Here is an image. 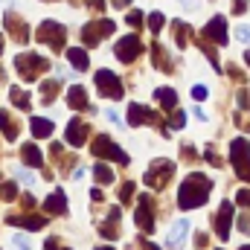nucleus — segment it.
<instances>
[{
  "instance_id": "obj_1",
  "label": "nucleus",
  "mask_w": 250,
  "mask_h": 250,
  "mask_svg": "<svg viewBox=\"0 0 250 250\" xmlns=\"http://www.w3.org/2000/svg\"><path fill=\"white\" fill-rule=\"evenodd\" d=\"M212 192V181L201 172H189L184 178V184L178 189V207L181 209H195V207H204L207 198Z\"/></svg>"
},
{
  "instance_id": "obj_2",
  "label": "nucleus",
  "mask_w": 250,
  "mask_h": 250,
  "mask_svg": "<svg viewBox=\"0 0 250 250\" xmlns=\"http://www.w3.org/2000/svg\"><path fill=\"white\" fill-rule=\"evenodd\" d=\"M15 70L21 73L23 82H35L41 73L50 70V62L44 56H35V53H21V56H15Z\"/></svg>"
},
{
  "instance_id": "obj_3",
  "label": "nucleus",
  "mask_w": 250,
  "mask_h": 250,
  "mask_svg": "<svg viewBox=\"0 0 250 250\" xmlns=\"http://www.w3.org/2000/svg\"><path fill=\"white\" fill-rule=\"evenodd\" d=\"M230 163H233L236 175L250 184V143L245 137H236L230 143Z\"/></svg>"
},
{
  "instance_id": "obj_4",
  "label": "nucleus",
  "mask_w": 250,
  "mask_h": 250,
  "mask_svg": "<svg viewBox=\"0 0 250 250\" xmlns=\"http://www.w3.org/2000/svg\"><path fill=\"white\" fill-rule=\"evenodd\" d=\"M35 38L41 41V44H47L50 50H64V41H67V29H64L62 23H56V21H44L41 26H38V32H35Z\"/></svg>"
},
{
  "instance_id": "obj_5",
  "label": "nucleus",
  "mask_w": 250,
  "mask_h": 250,
  "mask_svg": "<svg viewBox=\"0 0 250 250\" xmlns=\"http://www.w3.org/2000/svg\"><path fill=\"white\" fill-rule=\"evenodd\" d=\"M96 90H99V96H105V99H123V93H125L120 76L111 73V70H99V73H96Z\"/></svg>"
},
{
  "instance_id": "obj_6",
  "label": "nucleus",
  "mask_w": 250,
  "mask_h": 250,
  "mask_svg": "<svg viewBox=\"0 0 250 250\" xmlns=\"http://www.w3.org/2000/svg\"><path fill=\"white\" fill-rule=\"evenodd\" d=\"M93 154L96 157H108V160H117L120 166H128V154H125L123 148L108 137V134H99L96 140H93Z\"/></svg>"
},
{
  "instance_id": "obj_7",
  "label": "nucleus",
  "mask_w": 250,
  "mask_h": 250,
  "mask_svg": "<svg viewBox=\"0 0 250 250\" xmlns=\"http://www.w3.org/2000/svg\"><path fill=\"white\" fill-rule=\"evenodd\" d=\"M172 172H175V163L172 160H154L146 172V184L151 189H163L172 181Z\"/></svg>"
},
{
  "instance_id": "obj_8",
  "label": "nucleus",
  "mask_w": 250,
  "mask_h": 250,
  "mask_svg": "<svg viewBox=\"0 0 250 250\" xmlns=\"http://www.w3.org/2000/svg\"><path fill=\"white\" fill-rule=\"evenodd\" d=\"M114 21H108V18H102V21H93V23H87L84 29H82V41H84V47H96L102 38H108V35H114Z\"/></svg>"
},
{
  "instance_id": "obj_9",
  "label": "nucleus",
  "mask_w": 250,
  "mask_h": 250,
  "mask_svg": "<svg viewBox=\"0 0 250 250\" xmlns=\"http://www.w3.org/2000/svg\"><path fill=\"white\" fill-rule=\"evenodd\" d=\"M134 221L143 233H154V212H151V195H140L137 198V212Z\"/></svg>"
},
{
  "instance_id": "obj_10",
  "label": "nucleus",
  "mask_w": 250,
  "mask_h": 250,
  "mask_svg": "<svg viewBox=\"0 0 250 250\" xmlns=\"http://www.w3.org/2000/svg\"><path fill=\"white\" fill-rule=\"evenodd\" d=\"M233 215H236V207H233L230 201H221L218 215H215V233H218V239H221V242H227V239H230V224H233Z\"/></svg>"
},
{
  "instance_id": "obj_11",
  "label": "nucleus",
  "mask_w": 250,
  "mask_h": 250,
  "mask_svg": "<svg viewBox=\"0 0 250 250\" xmlns=\"http://www.w3.org/2000/svg\"><path fill=\"white\" fill-rule=\"evenodd\" d=\"M114 50H117V59L128 64V62H134V59L143 53V41H140L137 35H125V38L117 41V47H114Z\"/></svg>"
},
{
  "instance_id": "obj_12",
  "label": "nucleus",
  "mask_w": 250,
  "mask_h": 250,
  "mask_svg": "<svg viewBox=\"0 0 250 250\" xmlns=\"http://www.w3.org/2000/svg\"><path fill=\"white\" fill-rule=\"evenodd\" d=\"M204 38H207L209 44H218V47H224V44L230 41V35H227V21H224L221 15H215V18L207 23V29H204Z\"/></svg>"
},
{
  "instance_id": "obj_13",
  "label": "nucleus",
  "mask_w": 250,
  "mask_h": 250,
  "mask_svg": "<svg viewBox=\"0 0 250 250\" xmlns=\"http://www.w3.org/2000/svg\"><path fill=\"white\" fill-rule=\"evenodd\" d=\"M3 21H6V29L12 32V38H15L18 44H26V41H29V26H26L23 18H18L15 12H6Z\"/></svg>"
},
{
  "instance_id": "obj_14",
  "label": "nucleus",
  "mask_w": 250,
  "mask_h": 250,
  "mask_svg": "<svg viewBox=\"0 0 250 250\" xmlns=\"http://www.w3.org/2000/svg\"><path fill=\"white\" fill-rule=\"evenodd\" d=\"M87 134H90V125L84 123V120H70L67 123V143L73 148H82L84 140H87Z\"/></svg>"
},
{
  "instance_id": "obj_15",
  "label": "nucleus",
  "mask_w": 250,
  "mask_h": 250,
  "mask_svg": "<svg viewBox=\"0 0 250 250\" xmlns=\"http://www.w3.org/2000/svg\"><path fill=\"white\" fill-rule=\"evenodd\" d=\"M6 221L12 227H23V230H41L47 224L44 215H6Z\"/></svg>"
},
{
  "instance_id": "obj_16",
  "label": "nucleus",
  "mask_w": 250,
  "mask_h": 250,
  "mask_svg": "<svg viewBox=\"0 0 250 250\" xmlns=\"http://www.w3.org/2000/svg\"><path fill=\"white\" fill-rule=\"evenodd\" d=\"M67 105H70L73 111H84V108H90V102H87V90H84L82 84H73V87L67 90Z\"/></svg>"
},
{
  "instance_id": "obj_17",
  "label": "nucleus",
  "mask_w": 250,
  "mask_h": 250,
  "mask_svg": "<svg viewBox=\"0 0 250 250\" xmlns=\"http://www.w3.org/2000/svg\"><path fill=\"white\" fill-rule=\"evenodd\" d=\"M44 209H47L50 215H64V212H67V195H64L62 189H56V192L44 201Z\"/></svg>"
},
{
  "instance_id": "obj_18",
  "label": "nucleus",
  "mask_w": 250,
  "mask_h": 250,
  "mask_svg": "<svg viewBox=\"0 0 250 250\" xmlns=\"http://www.w3.org/2000/svg\"><path fill=\"white\" fill-rule=\"evenodd\" d=\"M128 123L131 125H143V123H157V114L143 108V105H131L128 108Z\"/></svg>"
},
{
  "instance_id": "obj_19",
  "label": "nucleus",
  "mask_w": 250,
  "mask_h": 250,
  "mask_svg": "<svg viewBox=\"0 0 250 250\" xmlns=\"http://www.w3.org/2000/svg\"><path fill=\"white\" fill-rule=\"evenodd\" d=\"M21 160H23L26 166H35V169H41V166H44V154H41V148H38V146H32V143L21 146Z\"/></svg>"
},
{
  "instance_id": "obj_20",
  "label": "nucleus",
  "mask_w": 250,
  "mask_h": 250,
  "mask_svg": "<svg viewBox=\"0 0 250 250\" xmlns=\"http://www.w3.org/2000/svg\"><path fill=\"white\" fill-rule=\"evenodd\" d=\"M151 56H154V67H157V70H163V73H172V70H175V62L169 59V53H166L157 41L151 44Z\"/></svg>"
},
{
  "instance_id": "obj_21",
  "label": "nucleus",
  "mask_w": 250,
  "mask_h": 250,
  "mask_svg": "<svg viewBox=\"0 0 250 250\" xmlns=\"http://www.w3.org/2000/svg\"><path fill=\"white\" fill-rule=\"evenodd\" d=\"M187 233H189V221H187V218H181V221L172 227V233H169V248H172V250H181V248H184Z\"/></svg>"
},
{
  "instance_id": "obj_22",
  "label": "nucleus",
  "mask_w": 250,
  "mask_h": 250,
  "mask_svg": "<svg viewBox=\"0 0 250 250\" xmlns=\"http://www.w3.org/2000/svg\"><path fill=\"white\" fill-rule=\"evenodd\" d=\"M0 131H3V137H6V140H18V134H21L18 120H15L9 111H0Z\"/></svg>"
},
{
  "instance_id": "obj_23",
  "label": "nucleus",
  "mask_w": 250,
  "mask_h": 250,
  "mask_svg": "<svg viewBox=\"0 0 250 250\" xmlns=\"http://www.w3.org/2000/svg\"><path fill=\"white\" fill-rule=\"evenodd\" d=\"M154 99L160 102L163 111H175V105H178V93H175L172 87H157V90H154Z\"/></svg>"
},
{
  "instance_id": "obj_24",
  "label": "nucleus",
  "mask_w": 250,
  "mask_h": 250,
  "mask_svg": "<svg viewBox=\"0 0 250 250\" xmlns=\"http://www.w3.org/2000/svg\"><path fill=\"white\" fill-rule=\"evenodd\" d=\"M59 90H62V79H47L41 84V102L44 105H53V99L59 96Z\"/></svg>"
},
{
  "instance_id": "obj_25",
  "label": "nucleus",
  "mask_w": 250,
  "mask_h": 250,
  "mask_svg": "<svg viewBox=\"0 0 250 250\" xmlns=\"http://www.w3.org/2000/svg\"><path fill=\"white\" fill-rule=\"evenodd\" d=\"M29 131H32V137H35V140H44V137H50V134H53V123H50V120H44V117H32Z\"/></svg>"
},
{
  "instance_id": "obj_26",
  "label": "nucleus",
  "mask_w": 250,
  "mask_h": 250,
  "mask_svg": "<svg viewBox=\"0 0 250 250\" xmlns=\"http://www.w3.org/2000/svg\"><path fill=\"white\" fill-rule=\"evenodd\" d=\"M67 62L73 64L76 70H87V67H90L87 53H84V50H79V47H70V50H67Z\"/></svg>"
},
{
  "instance_id": "obj_27",
  "label": "nucleus",
  "mask_w": 250,
  "mask_h": 250,
  "mask_svg": "<svg viewBox=\"0 0 250 250\" xmlns=\"http://www.w3.org/2000/svg\"><path fill=\"white\" fill-rule=\"evenodd\" d=\"M9 99H12V102H15V108H21V111H29V108H32L29 93H26V90H21V87H9Z\"/></svg>"
},
{
  "instance_id": "obj_28",
  "label": "nucleus",
  "mask_w": 250,
  "mask_h": 250,
  "mask_svg": "<svg viewBox=\"0 0 250 250\" xmlns=\"http://www.w3.org/2000/svg\"><path fill=\"white\" fill-rule=\"evenodd\" d=\"M93 178H96V184H114V172L105 163H96L93 166Z\"/></svg>"
},
{
  "instance_id": "obj_29",
  "label": "nucleus",
  "mask_w": 250,
  "mask_h": 250,
  "mask_svg": "<svg viewBox=\"0 0 250 250\" xmlns=\"http://www.w3.org/2000/svg\"><path fill=\"white\" fill-rule=\"evenodd\" d=\"M172 29H175V41H178L181 47H187V44H189V32H192V29H189L184 21H175V23H172Z\"/></svg>"
},
{
  "instance_id": "obj_30",
  "label": "nucleus",
  "mask_w": 250,
  "mask_h": 250,
  "mask_svg": "<svg viewBox=\"0 0 250 250\" xmlns=\"http://www.w3.org/2000/svg\"><path fill=\"white\" fill-rule=\"evenodd\" d=\"M198 47H201V50H204V53H207V59H209V64H212V67H215V70H221V64H218V56H215V50H212V44H209V41H207V38H204V35H201V38H198Z\"/></svg>"
},
{
  "instance_id": "obj_31",
  "label": "nucleus",
  "mask_w": 250,
  "mask_h": 250,
  "mask_svg": "<svg viewBox=\"0 0 250 250\" xmlns=\"http://www.w3.org/2000/svg\"><path fill=\"white\" fill-rule=\"evenodd\" d=\"M99 233H102L105 239H117V236H120V221H117V218H111L108 224H102V227H99Z\"/></svg>"
},
{
  "instance_id": "obj_32",
  "label": "nucleus",
  "mask_w": 250,
  "mask_h": 250,
  "mask_svg": "<svg viewBox=\"0 0 250 250\" xmlns=\"http://www.w3.org/2000/svg\"><path fill=\"white\" fill-rule=\"evenodd\" d=\"M0 198H3V201H15V198H18V187H15L12 181H3V184H0Z\"/></svg>"
},
{
  "instance_id": "obj_33",
  "label": "nucleus",
  "mask_w": 250,
  "mask_h": 250,
  "mask_svg": "<svg viewBox=\"0 0 250 250\" xmlns=\"http://www.w3.org/2000/svg\"><path fill=\"white\" fill-rule=\"evenodd\" d=\"M163 23H166V18H163L160 12H154V15L148 18V29H151V32H160V29H163Z\"/></svg>"
},
{
  "instance_id": "obj_34",
  "label": "nucleus",
  "mask_w": 250,
  "mask_h": 250,
  "mask_svg": "<svg viewBox=\"0 0 250 250\" xmlns=\"http://www.w3.org/2000/svg\"><path fill=\"white\" fill-rule=\"evenodd\" d=\"M134 184H131V181H128V184H125L123 189H120V201H123V204H128V201H131V198H134Z\"/></svg>"
},
{
  "instance_id": "obj_35",
  "label": "nucleus",
  "mask_w": 250,
  "mask_h": 250,
  "mask_svg": "<svg viewBox=\"0 0 250 250\" xmlns=\"http://www.w3.org/2000/svg\"><path fill=\"white\" fill-rule=\"evenodd\" d=\"M140 23H143V12H140V9H137V12H128V26L140 29Z\"/></svg>"
},
{
  "instance_id": "obj_36",
  "label": "nucleus",
  "mask_w": 250,
  "mask_h": 250,
  "mask_svg": "<svg viewBox=\"0 0 250 250\" xmlns=\"http://www.w3.org/2000/svg\"><path fill=\"white\" fill-rule=\"evenodd\" d=\"M172 128H184V123H187V114H181V111H172Z\"/></svg>"
},
{
  "instance_id": "obj_37",
  "label": "nucleus",
  "mask_w": 250,
  "mask_h": 250,
  "mask_svg": "<svg viewBox=\"0 0 250 250\" xmlns=\"http://www.w3.org/2000/svg\"><path fill=\"white\" fill-rule=\"evenodd\" d=\"M236 204L250 207V189H239V192H236Z\"/></svg>"
},
{
  "instance_id": "obj_38",
  "label": "nucleus",
  "mask_w": 250,
  "mask_h": 250,
  "mask_svg": "<svg viewBox=\"0 0 250 250\" xmlns=\"http://www.w3.org/2000/svg\"><path fill=\"white\" fill-rule=\"evenodd\" d=\"M12 242H15V248H18V250H29V239H26L23 233H18V236H15Z\"/></svg>"
},
{
  "instance_id": "obj_39",
  "label": "nucleus",
  "mask_w": 250,
  "mask_h": 250,
  "mask_svg": "<svg viewBox=\"0 0 250 250\" xmlns=\"http://www.w3.org/2000/svg\"><path fill=\"white\" fill-rule=\"evenodd\" d=\"M204 157H207V160H209L212 166H221V157H218V154H215L212 148H207V151H204Z\"/></svg>"
},
{
  "instance_id": "obj_40",
  "label": "nucleus",
  "mask_w": 250,
  "mask_h": 250,
  "mask_svg": "<svg viewBox=\"0 0 250 250\" xmlns=\"http://www.w3.org/2000/svg\"><path fill=\"white\" fill-rule=\"evenodd\" d=\"M239 230H242L245 236H250V212H248V215H242V221H239Z\"/></svg>"
},
{
  "instance_id": "obj_41",
  "label": "nucleus",
  "mask_w": 250,
  "mask_h": 250,
  "mask_svg": "<svg viewBox=\"0 0 250 250\" xmlns=\"http://www.w3.org/2000/svg\"><path fill=\"white\" fill-rule=\"evenodd\" d=\"M239 105L242 108H250V90H239Z\"/></svg>"
},
{
  "instance_id": "obj_42",
  "label": "nucleus",
  "mask_w": 250,
  "mask_h": 250,
  "mask_svg": "<svg viewBox=\"0 0 250 250\" xmlns=\"http://www.w3.org/2000/svg\"><path fill=\"white\" fill-rule=\"evenodd\" d=\"M233 6H236V9H233L236 15H242V12H248V0H233Z\"/></svg>"
},
{
  "instance_id": "obj_43",
  "label": "nucleus",
  "mask_w": 250,
  "mask_h": 250,
  "mask_svg": "<svg viewBox=\"0 0 250 250\" xmlns=\"http://www.w3.org/2000/svg\"><path fill=\"white\" fill-rule=\"evenodd\" d=\"M44 248H47V250H67V248L59 245V239H47V242H44Z\"/></svg>"
},
{
  "instance_id": "obj_44",
  "label": "nucleus",
  "mask_w": 250,
  "mask_h": 250,
  "mask_svg": "<svg viewBox=\"0 0 250 250\" xmlns=\"http://www.w3.org/2000/svg\"><path fill=\"white\" fill-rule=\"evenodd\" d=\"M192 96H195V99H207V87H201V84L192 87Z\"/></svg>"
},
{
  "instance_id": "obj_45",
  "label": "nucleus",
  "mask_w": 250,
  "mask_h": 250,
  "mask_svg": "<svg viewBox=\"0 0 250 250\" xmlns=\"http://www.w3.org/2000/svg\"><path fill=\"white\" fill-rule=\"evenodd\" d=\"M140 242V250H160L157 245H151V242H146V239H137Z\"/></svg>"
},
{
  "instance_id": "obj_46",
  "label": "nucleus",
  "mask_w": 250,
  "mask_h": 250,
  "mask_svg": "<svg viewBox=\"0 0 250 250\" xmlns=\"http://www.w3.org/2000/svg\"><path fill=\"white\" fill-rule=\"evenodd\" d=\"M239 38L242 41H250V26H239Z\"/></svg>"
},
{
  "instance_id": "obj_47",
  "label": "nucleus",
  "mask_w": 250,
  "mask_h": 250,
  "mask_svg": "<svg viewBox=\"0 0 250 250\" xmlns=\"http://www.w3.org/2000/svg\"><path fill=\"white\" fill-rule=\"evenodd\" d=\"M23 207L32 209V207H35V198H32V195H23Z\"/></svg>"
},
{
  "instance_id": "obj_48",
  "label": "nucleus",
  "mask_w": 250,
  "mask_h": 250,
  "mask_svg": "<svg viewBox=\"0 0 250 250\" xmlns=\"http://www.w3.org/2000/svg\"><path fill=\"white\" fill-rule=\"evenodd\" d=\"M18 178H21V181H23V184H32V175H29V172H21V175H18Z\"/></svg>"
},
{
  "instance_id": "obj_49",
  "label": "nucleus",
  "mask_w": 250,
  "mask_h": 250,
  "mask_svg": "<svg viewBox=\"0 0 250 250\" xmlns=\"http://www.w3.org/2000/svg\"><path fill=\"white\" fill-rule=\"evenodd\" d=\"M90 3H93V9H99V12L105 9V0H90Z\"/></svg>"
},
{
  "instance_id": "obj_50",
  "label": "nucleus",
  "mask_w": 250,
  "mask_h": 250,
  "mask_svg": "<svg viewBox=\"0 0 250 250\" xmlns=\"http://www.w3.org/2000/svg\"><path fill=\"white\" fill-rule=\"evenodd\" d=\"M111 3H114V6H120V9H123V6H128V3H131V0H111Z\"/></svg>"
},
{
  "instance_id": "obj_51",
  "label": "nucleus",
  "mask_w": 250,
  "mask_h": 250,
  "mask_svg": "<svg viewBox=\"0 0 250 250\" xmlns=\"http://www.w3.org/2000/svg\"><path fill=\"white\" fill-rule=\"evenodd\" d=\"M245 62H248V67H250V50H248V53H245Z\"/></svg>"
},
{
  "instance_id": "obj_52",
  "label": "nucleus",
  "mask_w": 250,
  "mask_h": 250,
  "mask_svg": "<svg viewBox=\"0 0 250 250\" xmlns=\"http://www.w3.org/2000/svg\"><path fill=\"white\" fill-rule=\"evenodd\" d=\"M0 53H3V35H0Z\"/></svg>"
},
{
  "instance_id": "obj_53",
  "label": "nucleus",
  "mask_w": 250,
  "mask_h": 250,
  "mask_svg": "<svg viewBox=\"0 0 250 250\" xmlns=\"http://www.w3.org/2000/svg\"><path fill=\"white\" fill-rule=\"evenodd\" d=\"M96 250H114V248H96Z\"/></svg>"
},
{
  "instance_id": "obj_54",
  "label": "nucleus",
  "mask_w": 250,
  "mask_h": 250,
  "mask_svg": "<svg viewBox=\"0 0 250 250\" xmlns=\"http://www.w3.org/2000/svg\"><path fill=\"white\" fill-rule=\"evenodd\" d=\"M242 250H250V245H245V248H242Z\"/></svg>"
},
{
  "instance_id": "obj_55",
  "label": "nucleus",
  "mask_w": 250,
  "mask_h": 250,
  "mask_svg": "<svg viewBox=\"0 0 250 250\" xmlns=\"http://www.w3.org/2000/svg\"><path fill=\"white\" fill-rule=\"evenodd\" d=\"M0 79H3V67H0Z\"/></svg>"
}]
</instances>
